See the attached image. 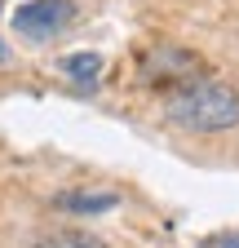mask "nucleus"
<instances>
[{
    "label": "nucleus",
    "instance_id": "1",
    "mask_svg": "<svg viewBox=\"0 0 239 248\" xmlns=\"http://www.w3.org/2000/svg\"><path fill=\"white\" fill-rule=\"evenodd\" d=\"M164 120L182 133H230L239 129V89L204 76L164 98Z\"/></svg>",
    "mask_w": 239,
    "mask_h": 248
},
{
    "label": "nucleus",
    "instance_id": "2",
    "mask_svg": "<svg viewBox=\"0 0 239 248\" xmlns=\"http://www.w3.org/2000/svg\"><path fill=\"white\" fill-rule=\"evenodd\" d=\"M208 67L195 49H151L142 58V84L160 89V93H177L191 80H204Z\"/></svg>",
    "mask_w": 239,
    "mask_h": 248
},
{
    "label": "nucleus",
    "instance_id": "3",
    "mask_svg": "<svg viewBox=\"0 0 239 248\" xmlns=\"http://www.w3.org/2000/svg\"><path fill=\"white\" fill-rule=\"evenodd\" d=\"M75 27V5L71 0H27L14 9V31L31 45H49L58 36H67Z\"/></svg>",
    "mask_w": 239,
    "mask_h": 248
},
{
    "label": "nucleus",
    "instance_id": "4",
    "mask_svg": "<svg viewBox=\"0 0 239 248\" xmlns=\"http://www.w3.org/2000/svg\"><path fill=\"white\" fill-rule=\"evenodd\" d=\"M62 71H67L80 89H93V84H98V76H102V53H98V49L67 53V58H62Z\"/></svg>",
    "mask_w": 239,
    "mask_h": 248
},
{
    "label": "nucleus",
    "instance_id": "5",
    "mask_svg": "<svg viewBox=\"0 0 239 248\" xmlns=\"http://www.w3.org/2000/svg\"><path fill=\"white\" fill-rule=\"evenodd\" d=\"M115 204H120V195H111V191H62L58 195V208H67V213H106Z\"/></svg>",
    "mask_w": 239,
    "mask_h": 248
},
{
    "label": "nucleus",
    "instance_id": "6",
    "mask_svg": "<svg viewBox=\"0 0 239 248\" xmlns=\"http://www.w3.org/2000/svg\"><path fill=\"white\" fill-rule=\"evenodd\" d=\"M36 248H106V244L89 231H58V235H45Z\"/></svg>",
    "mask_w": 239,
    "mask_h": 248
},
{
    "label": "nucleus",
    "instance_id": "7",
    "mask_svg": "<svg viewBox=\"0 0 239 248\" xmlns=\"http://www.w3.org/2000/svg\"><path fill=\"white\" fill-rule=\"evenodd\" d=\"M195 248H239V231H213V235H204Z\"/></svg>",
    "mask_w": 239,
    "mask_h": 248
},
{
    "label": "nucleus",
    "instance_id": "8",
    "mask_svg": "<svg viewBox=\"0 0 239 248\" xmlns=\"http://www.w3.org/2000/svg\"><path fill=\"white\" fill-rule=\"evenodd\" d=\"M5 58H9V53H5V45H0V62H5Z\"/></svg>",
    "mask_w": 239,
    "mask_h": 248
},
{
    "label": "nucleus",
    "instance_id": "9",
    "mask_svg": "<svg viewBox=\"0 0 239 248\" xmlns=\"http://www.w3.org/2000/svg\"><path fill=\"white\" fill-rule=\"evenodd\" d=\"M0 5H5V0H0Z\"/></svg>",
    "mask_w": 239,
    "mask_h": 248
}]
</instances>
